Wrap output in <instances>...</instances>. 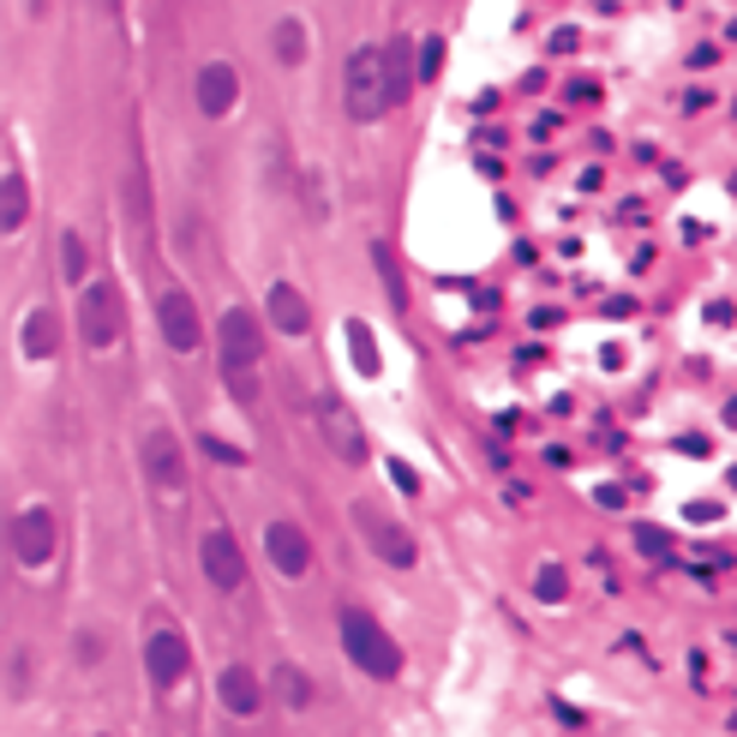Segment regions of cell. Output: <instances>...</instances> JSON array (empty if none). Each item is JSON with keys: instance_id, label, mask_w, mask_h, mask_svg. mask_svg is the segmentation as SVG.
Here are the masks:
<instances>
[{"instance_id": "1", "label": "cell", "mask_w": 737, "mask_h": 737, "mask_svg": "<svg viewBox=\"0 0 737 737\" xmlns=\"http://www.w3.org/2000/svg\"><path fill=\"white\" fill-rule=\"evenodd\" d=\"M342 91H348V114L354 120H378L390 103H396V72H390V48L360 43L348 55V72H342Z\"/></svg>"}, {"instance_id": "2", "label": "cell", "mask_w": 737, "mask_h": 737, "mask_svg": "<svg viewBox=\"0 0 737 737\" xmlns=\"http://www.w3.org/2000/svg\"><path fill=\"white\" fill-rule=\"evenodd\" d=\"M336 624H342V647H348V659L366 671V678H378V683L402 678V647H396V635L378 624L372 612H360V606H342Z\"/></svg>"}, {"instance_id": "3", "label": "cell", "mask_w": 737, "mask_h": 737, "mask_svg": "<svg viewBox=\"0 0 737 737\" xmlns=\"http://www.w3.org/2000/svg\"><path fill=\"white\" fill-rule=\"evenodd\" d=\"M138 468H145V486L157 492L162 504H186V456H181V438L162 426L145 431L138 444Z\"/></svg>"}, {"instance_id": "4", "label": "cell", "mask_w": 737, "mask_h": 737, "mask_svg": "<svg viewBox=\"0 0 737 737\" xmlns=\"http://www.w3.org/2000/svg\"><path fill=\"white\" fill-rule=\"evenodd\" d=\"M354 528H360L366 552H372L378 564H390V569H414V564H421L414 533L402 528V522H390L384 510H372V504H354Z\"/></svg>"}, {"instance_id": "5", "label": "cell", "mask_w": 737, "mask_h": 737, "mask_svg": "<svg viewBox=\"0 0 737 737\" xmlns=\"http://www.w3.org/2000/svg\"><path fill=\"white\" fill-rule=\"evenodd\" d=\"M145 671H150V683H157L162 695L181 690L186 671H193V642H186V630H174V624L157 618L150 635H145Z\"/></svg>"}, {"instance_id": "6", "label": "cell", "mask_w": 737, "mask_h": 737, "mask_svg": "<svg viewBox=\"0 0 737 737\" xmlns=\"http://www.w3.org/2000/svg\"><path fill=\"white\" fill-rule=\"evenodd\" d=\"M12 564L19 569H48V557H55V510L48 504H24L19 516H12Z\"/></svg>"}, {"instance_id": "7", "label": "cell", "mask_w": 737, "mask_h": 737, "mask_svg": "<svg viewBox=\"0 0 737 737\" xmlns=\"http://www.w3.org/2000/svg\"><path fill=\"white\" fill-rule=\"evenodd\" d=\"M312 414H318V431H324V444H330V450H336L348 468H360L366 456H372V450H366V431H360V421H354V408L336 396V390H318Z\"/></svg>"}, {"instance_id": "8", "label": "cell", "mask_w": 737, "mask_h": 737, "mask_svg": "<svg viewBox=\"0 0 737 737\" xmlns=\"http://www.w3.org/2000/svg\"><path fill=\"white\" fill-rule=\"evenodd\" d=\"M79 330L91 348H114L126 330V307H120V288L114 283H84L79 295Z\"/></svg>"}, {"instance_id": "9", "label": "cell", "mask_w": 737, "mask_h": 737, "mask_svg": "<svg viewBox=\"0 0 737 737\" xmlns=\"http://www.w3.org/2000/svg\"><path fill=\"white\" fill-rule=\"evenodd\" d=\"M198 564H205V581L222 594H234L240 581H246V552H240V540L228 528H210L205 540H198Z\"/></svg>"}, {"instance_id": "10", "label": "cell", "mask_w": 737, "mask_h": 737, "mask_svg": "<svg viewBox=\"0 0 737 737\" xmlns=\"http://www.w3.org/2000/svg\"><path fill=\"white\" fill-rule=\"evenodd\" d=\"M157 318H162V336H169L174 354H193L198 342H205V318H198L186 288H162V295H157Z\"/></svg>"}, {"instance_id": "11", "label": "cell", "mask_w": 737, "mask_h": 737, "mask_svg": "<svg viewBox=\"0 0 737 737\" xmlns=\"http://www.w3.org/2000/svg\"><path fill=\"white\" fill-rule=\"evenodd\" d=\"M264 557H270L276 576L300 581V576L312 569V540H307V528H300V522H270V528H264Z\"/></svg>"}, {"instance_id": "12", "label": "cell", "mask_w": 737, "mask_h": 737, "mask_svg": "<svg viewBox=\"0 0 737 737\" xmlns=\"http://www.w3.org/2000/svg\"><path fill=\"white\" fill-rule=\"evenodd\" d=\"M264 360V336H258V318L246 307H228L222 312V366H240V372H258Z\"/></svg>"}, {"instance_id": "13", "label": "cell", "mask_w": 737, "mask_h": 737, "mask_svg": "<svg viewBox=\"0 0 737 737\" xmlns=\"http://www.w3.org/2000/svg\"><path fill=\"white\" fill-rule=\"evenodd\" d=\"M193 96H198V108H205L210 120H228L234 103H240V72L228 67V60H205L198 79H193Z\"/></svg>"}, {"instance_id": "14", "label": "cell", "mask_w": 737, "mask_h": 737, "mask_svg": "<svg viewBox=\"0 0 737 737\" xmlns=\"http://www.w3.org/2000/svg\"><path fill=\"white\" fill-rule=\"evenodd\" d=\"M216 702H222V714L252 719V714L264 707V683H258V671H252V666H222V671H216Z\"/></svg>"}, {"instance_id": "15", "label": "cell", "mask_w": 737, "mask_h": 737, "mask_svg": "<svg viewBox=\"0 0 737 737\" xmlns=\"http://www.w3.org/2000/svg\"><path fill=\"white\" fill-rule=\"evenodd\" d=\"M264 312H270V324L283 330V336H307V330H312V307H307V295H300L295 283H270Z\"/></svg>"}, {"instance_id": "16", "label": "cell", "mask_w": 737, "mask_h": 737, "mask_svg": "<svg viewBox=\"0 0 737 737\" xmlns=\"http://www.w3.org/2000/svg\"><path fill=\"white\" fill-rule=\"evenodd\" d=\"M55 348H60V318L48 307H36L24 318V354H31V360H55Z\"/></svg>"}, {"instance_id": "17", "label": "cell", "mask_w": 737, "mask_h": 737, "mask_svg": "<svg viewBox=\"0 0 737 737\" xmlns=\"http://www.w3.org/2000/svg\"><path fill=\"white\" fill-rule=\"evenodd\" d=\"M270 678H276V702H283V707H312V678H307V666H295V659H283V666H276L270 671Z\"/></svg>"}, {"instance_id": "18", "label": "cell", "mask_w": 737, "mask_h": 737, "mask_svg": "<svg viewBox=\"0 0 737 737\" xmlns=\"http://www.w3.org/2000/svg\"><path fill=\"white\" fill-rule=\"evenodd\" d=\"M24 216H31V186H24V169H19V162H7V205H0V222H7V234H19Z\"/></svg>"}, {"instance_id": "19", "label": "cell", "mask_w": 737, "mask_h": 737, "mask_svg": "<svg viewBox=\"0 0 737 737\" xmlns=\"http://www.w3.org/2000/svg\"><path fill=\"white\" fill-rule=\"evenodd\" d=\"M270 48H276V60H283V67H300V60H307V24H300V19H276Z\"/></svg>"}, {"instance_id": "20", "label": "cell", "mask_w": 737, "mask_h": 737, "mask_svg": "<svg viewBox=\"0 0 737 737\" xmlns=\"http://www.w3.org/2000/svg\"><path fill=\"white\" fill-rule=\"evenodd\" d=\"M60 270H67L72 288H84V270H91V246H84V234H67V240H60Z\"/></svg>"}, {"instance_id": "21", "label": "cell", "mask_w": 737, "mask_h": 737, "mask_svg": "<svg viewBox=\"0 0 737 737\" xmlns=\"http://www.w3.org/2000/svg\"><path fill=\"white\" fill-rule=\"evenodd\" d=\"M569 594V576L557 564H540V576H533V600H545V606H557Z\"/></svg>"}, {"instance_id": "22", "label": "cell", "mask_w": 737, "mask_h": 737, "mask_svg": "<svg viewBox=\"0 0 737 737\" xmlns=\"http://www.w3.org/2000/svg\"><path fill=\"white\" fill-rule=\"evenodd\" d=\"M372 264H378V276H384V295L396 300V307H408V295H402V276H396V258H390L384 240H372Z\"/></svg>"}, {"instance_id": "23", "label": "cell", "mask_w": 737, "mask_h": 737, "mask_svg": "<svg viewBox=\"0 0 737 737\" xmlns=\"http://www.w3.org/2000/svg\"><path fill=\"white\" fill-rule=\"evenodd\" d=\"M222 384L234 390V402H240V408H252V402H258V372H240V366H222Z\"/></svg>"}, {"instance_id": "24", "label": "cell", "mask_w": 737, "mask_h": 737, "mask_svg": "<svg viewBox=\"0 0 737 737\" xmlns=\"http://www.w3.org/2000/svg\"><path fill=\"white\" fill-rule=\"evenodd\" d=\"M348 336H354V360H360V372H378V348H372V336H366V324H348Z\"/></svg>"}, {"instance_id": "25", "label": "cell", "mask_w": 737, "mask_h": 737, "mask_svg": "<svg viewBox=\"0 0 737 737\" xmlns=\"http://www.w3.org/2000/svg\"><path fill=\"white\" fill-rule=\"evenodd\" d=\"M7 678H12V683H7V690H12V695H24V690H31V659H24V654H12Z\"/></svg>"}, {"instance_id": "26", "label": "cell", "mask_w": 737, "mask_h": 737, "mask_svg": "<svg viewBox=\"0 0 737 737\" xmlns=\"http://www.w3.org/2000/svg\"><path fill=\"white\" fill-rule=\"evenodd\" d=\"M390 480H396V486L408 492V498H421V474H414L408 462H390Z\"/></svg>"}, {"instance_id": "27", "label": "cell", "mask_w": 737, "mask_h": 737, "mask_svg": "<svg viewBox=\"0 0 737 737\" xmlns=\"http://www.w3.org/2000/svg\"><path fill=\"white\" fill-rule=\"evenodd\" d=\"M726 426H737V402H726Z\"/></svg>"}, {"instance_id": "28", "label": "cell", "mask_w": 737, "mask_h": 737, "mask_svg": "<svg viewBox=\"0 0 737 737\" xmlns=\"http://www.w3.org/2000/svg\"><path fill=\"white\" fill-rule=\"evenodd\" d=\"M43 7H48V0H36V12H43Z\"/></svg>"}, {"instance_id": "29", "label": "cell", "mask_w": 737, "mask_h": 737, "mask_svg": "<svg viewBox=\"0 0 737 737\" xmlns=\"http://www.w3.org/2000/svg\"><path fill=\"white\" fill-rule=\"evenodd\" d=\"M96 737H108V732H96Z\"/></svg>"}]
</instances>
